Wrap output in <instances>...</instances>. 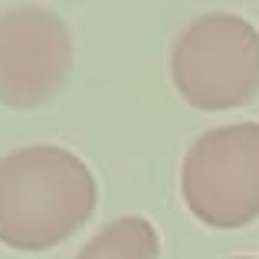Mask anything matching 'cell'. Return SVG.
Returning a JSON list of instances; mask_svg holds the SVG:
<instances>
[{"label": "cell", "instance_id": "277c9868", "mask_svg": "<svg viewBox=\"0 0 259 259\" xmlns=\"http://www.w3.org/2000/svg\"><path fill=\"white\" fill-rule=\"evenodd\" d=\"M72 69V36L59 13L39 4L0 13V102L36 108L66 82Z\"/></svg>", "mask_w": 259, "mask_h": 259}, {"label": "cell", "instance_id": "7a4b0ae2", "mask_svg": "<svg viewBox=\"0 0 259 259\" xmlns=\"http://www.w3.org/2000/svg\"><path fill=\"white\" fill-rule=\"evenodd\" d=\"M171 79L203 112L240 108L259 92V30L236 13H203L174 39Z\"/></svg>", "mask_w": 259, "mask_h": 259}, {"label": "cell", "instance_id": "5b68a950", "mask_svg": "<svg viewBox=\"0 0 259 259\" xmlns=\"http://www.w3.org/2000/svg\"><path fill=\"white\" fill-rule=\"evenodd\" d=\"M158 253L161 236L145 217H118L105 223L76 259H158Z\"/></svg>", "mask_w": 259, "mask_h": 259}, {"label": "cell", "instance_id": "3957f363", "mask_svg": "<svg viewBox=\"0 0 259 259\" xmlns=\"http://www.w3.org/2000/svg\"><path fill=\"white\" fill-rule=\"evenodd\" d=\"M181 190L190 213L217 230L259 217V121L220 125L184 154Z\"/></svg>", "mask_w": 259, "mask_h": 259}, {"label": "cell", "instance_id": "8992f818", "mask_svg": "<svg viewBox=\"0 0 259 259\" xmlns=\"http://www.w3.org/2000/svg\"><path fill=\"white\" fill-rule=\"evenodd\" d=\"M240 259H249V256H240Z\"/></svg>", "mask_w": 259, "mask_h": 259}, {"label": "cell", "instance_id": "6da1fadb", "mask_svg": "<svg viewBox=\"0 0 259 259\" xmlns=\"http://www.w3.org/2000/svg\"><path fill=\"white\" fill-rule=\"evenodd\" d=\"M99 187L69 148L26 145L0 158V243L43 253L66 243L92 217Z\"/></svg>", "mask_w": 259, "mask_h": 259}]
</instances>
